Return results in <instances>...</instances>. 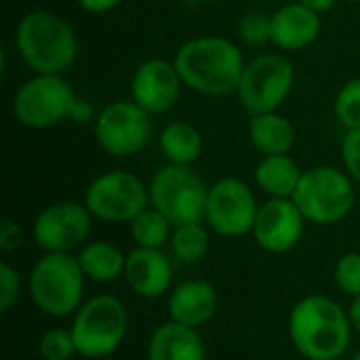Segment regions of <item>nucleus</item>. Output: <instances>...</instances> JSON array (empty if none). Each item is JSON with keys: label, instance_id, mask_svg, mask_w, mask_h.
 <instances>
[{"label": "nucleus", "instance_id": "1", "mask_svg": "<svg viewBox=\"0 0 360 360\" xmlns=\"http://www.w3.org/2000/svg\"><path fill=\"white\" fill-rule=\"evenodd\" d=\"M173 61L184 86L209 97L236 93L247 65L243 51L224 36L192 38L179 46Z\"/></svg>", "mask_w": 360, "mask_h": 360}, {"label": "nucleus", "instance_id": "2", "mask_svg": "<svg viewBox=\"0 0 360 360\" xmlns=\"http://www.w3.org/2000/svg\"><path fill=\"white\" fill-rule=\"evenodd\" d=\"M289 335L304 359H340L350 346V314L327 295H308L289 314Z\"/></svg>", "mask_w": 360, "mask_h": 360}, {"label": "nucleus", "instance_id": "3", "mask_svg": "<svg viewBox=\"0 0 360 360\" xmlns=\"http://www.w3.org/2000/svg\"><path fill=\"white\" fill-rule=\"evenodd\" d=\"M15 49L34 74L63 76L78 57V36L65 17L38 8L19 19Z\"/></svg>", "mask_w": 360, "mask_h": 360}, {"label": "nucleus", "instance_id": "4", "mask_svg": "<svg viewBox=\"0 0 360 360\" xmlns=\"http://www.w3.org/2000/svg\"><path fill=\"white\" fill-rule=\"evenodd\" d=\"M84 272L72 253H44L30 272V295L36 308L63 319L82 306Z\"/></svg>", "mask_w": 360, "mask_h": 360}, {"label": "nucleus", "instance_id": "5", "mask_svg": "<svg viewBox=\"0 0 360 360\" xmlns=\"http://www.w3.org/2000/svg\"><path fill=\"white\" fill-rule=\"evenodd\" d=\"M354 179L335 167H312L304 171L293 202L300 207L306 221L331 226L350 215L356 202Z\"/></svg>", "mask_w": 360, "mask_h": 360}, {"label": "nucleus", "instance_id": "6", "mask_svg": "<svg viewBox=\"0 0 360 360\" xmlns=\"http://www.w3.org/2000/svg\"><path fill=\"white\" fill-rule=\"evenodd\" d=\"M148 192L150 207L160 211L173 228L205 219L209 186L192 167L167 162L152 175Z\"/></svg>", "mask_w": 360, "mask_h": 360}, {"label": "nucleus", "instance_id": "7", "mask_svg": "<svg viewBox=\"0 0 360 360\" xmlns=\"http://www.w3.org/2000/svg\"><path fill=\"white\" fill-rule=\"evenodd\" d=\"M127 327L124 304L114 295H95L78 308L70 331L80 356L103 359L120 348Z\"/></svg>", "mask_w": 360, "mask_h": 360}, {"label": "nucleus", "instance_id": "8", "mask_svg": "<svg viewBox=\"0 0 360 360\" xmlns=\"http://www.w3.org/2000/svg\"><path fill=\"white\" fill-rule=\"evenodd\" d=\"M295 84V72L291 61L281 53H262L247 61L240 84L238 101L249 116L276 112Z\"/></svg>", "mask_w": 360, "mask_h": 360}, {"label": "nucleus", "instance_id": "9", "mask_svg": "<svg viewBox=\"0 0 360 360\" xmlns=\"http://www.w3.org/2000/svg\"><path fill=\"white\" fill-rule=\"evenodd\" d=\"M78 95L63 76L34 74L13 97V114L27 129H51L70 120Z\"/></svg>", "mask_w": 360, "mask_h": 360}, {"label": "nucleus", "instance_id": "10", "mask_svg": "<svg viewBox=\"0 0 360 360\" xmlns=\"http://www.w3.org/2000/svg\"><path fill=\"white\" fill-rule=\"evenodd\" d=\"M84 205L93 217L110 224H131L150 207L148 186L129 171H108L95 177L86 192Z\"/></svg>", "mask_w": 360, "mask_h": 360}, {"label": "nucleus", "instance_id": "11", "mask_svg": "<svg viewBox=\"0 0 360 360\" xmlns=\"http://www.w3.org/2000/svg\"><path fill=\"white\" fill-rule=\"evenodd\" d=\"M99 148L114 158H129L146 150L152 137L150 114L133 99L108 103L93 122Z\"/></svg>", "mask_w": 360, "mask_h": 360}, {"label": "nucleus", "instance_id": "12", "mask_svg": "<svg viewBox=\"0 0 360 360\" xmlns=\"http://www.w3.org/2000/svg\"><path fill=\"white\" fill-rule=\"evenodd\" d=\"M259 205L253 190L238 177H221L209 186L205 221L224 238H240L253 232Z\"/></svg>", "mask_w": 360, "mask_h": 360}, {"label": "nucleus", "instance_id": "13", "mask_svg": "<svg viewBox=\"0 0 360 360\" xmlns=\"http://www.w3.org/2000/svg\"><path fill=\"white\" fill-rule=\"evenodd\" d=\"M91 211L80 202H55L34 219V240L44 253L82 249L91 234Z\"/></svg>", "mask_w": 360, "mask_h": 360}, {"label": "nucleus", "instance_id": "14", "mask_svg": "<svg viewBox=\"0 0 360 360\" xmlns=\"http://www.w3.org/2000/svg\"><path fill=\"white\" fill-rule=\"evenodd\" d=\"M306 217L293 198H268L259 205L253 238L268 253H287L291 251L304 236Z\"/></svg>", "mask_w": 360, "mask_h": 360}, {"label": "nucleus", "instance_id": "15", "mask_svg": "<svg viewBox=\"0 0 360 360\" xmlns=\"http://www.w3.org/2000/svg\"><path fill=\"white\" fill-rule=\"evenodd\" d=\"M184 80L175 61L160 57L143 61L131 78V99L150 116L169 112L181 95Z\"/></svg>", "mask_w": 360, "mask_h": 360}, {"label": "nucleus", "instance_id": "16", "mask_svg": "<svg viewBox=\"0 0 360 360\" xmlns=\"http://www.w3.org/2000/svg\"><path fill=\"white\" fill-rule=\"evenodd\" d=\"M124 281L135 295L143 300H156L169 291L173 268L169 257L160 249L137 247L127 255Z\"/></svg>", "mask_w": 360, "mask_h": 360}, {"label": "nucleus", "instance_id": "17", "mask_svg": "<svg viewBox=\"0 0 360 360\" xmlns=\"http://www.w3.org/2000/svg\"><path fill=\"white\" fill-rule=\"evenodd\" d=\"M321 13L306 4L289 2L272 13V38L270 42L283 51H304L321 36Z\"/></svg>", "mask_w": 360, "mask_h": 360}, {"label": "nucleus", "instance_id": "18", "mask_svg": "<svg viewBox=\"0 0 360 360\" xmlns=\"http://www.w3.org/2000/svg\"><path fill=\"white\" fill-rule=\"evenodd\" d=\"M219 306L215 287L207 281H186L169 295V316L173 323L198 329L209 323Z\"/></svg>", "mask_w": 360, "mask_h": 360}, {"label": "nucleus", "instance_id": "19", "mask_svg": "<svg viewBox=\"0 0 360 360\" xmlns=\"http://www.w3.org/2000/svg\"><path fill=\"white\" fill-rule=\"evenodd\" d=\"M148 360H207V348L196 329L167 321L152 333Z\"/></svg>", "mask_w": 360, "mask_h": 360}, {"label": "nucleus", "instance_id": "20", "mask_svg": "<svg viewBox=\"0 0 360 360\" xmlns=\"http://www.w3.org/2000/svg\"><path fill=\"white\" fill-rule=\"evenodd\" d=\"M247 135L262 156L289 154L295 143V129L289 118L278 112L249 116Z\"/></svg>", "mask_w": 360, "mask_h": 360}, {"label": "nucleus", "instance_id": "21", "mask_svg": "<svg viewBox=\"0 0 360 360\" xmlns=\"http://www.w3.org/2000/svg\"><path fill=\"white\" fill-rule=\"evenodd\" d=\"M304 171L289 154L264 156L255 167V184L270 198H293Z\"/></svg>", "mask_w": 360, "mask_h": 360}, {"label": "nucleus", "instance_id": "22", "mask_svg": "<svg viewBox=\"0 0 360 360\" xmlns=\"http://www.w3.org/2000/svg\"><path fill=\"white\" fill-rule=\"evenodd\" d=\"M158 148L169 165L192 167L202 156L205 143L200 131L194 124L175 120L162 129L158 137Z\"/></svg>", "mask_w": 360, "mask_h": 360}, {"label": "nucleus", "instance_id": "23", "mask_svg": "<svg viewBox=\"0 0 360 360\" xmlns=\"http://www.w3.org/2000/svg\"><path fill=\"white\" fill-rule=\"evenodd\" d=\"M76 257L84 276L95 283H112L114 278L124 274L127 257L116 245L108 240H95L84 245Z\"/></svg>", "mask_w": 360, "mask_h": 360}, {"label": "nucleus", "instance_id": "24", "mask_svg": "<svg viewBox=\"0 0 360 360\" xmlns=\"http://www.w3.org/2000/svg\"><path fill=\"white\" fill-rule=\"evenodd\" d=\"M129 232L137 247L160 249L167 240H171L173 224L160 211H156L154 207H148L129 224Z\"/></svg>", "mask_w": 360, "mask_h": 360}, {"label": "nucleus", "instance_id": "25", "mask_svg": "<svg viewBox=\"0 0 360 360\" xmlns=\"http://www.w3.org/2000/svg\"><path fill=\"white\" fill-rule=\"evenodd\" d=\"M169 243H171L173 255L179 262H184V264H196L209 251V232L202 228V221L175 226Z\"/></svg>", "mask_w": 360, "mask_h": 360}, {"label": "nucleus", "instance_id": "26", "mask_svg": "<svg viewBox=\"0 0 360 360\" xmlns=\"http://www.w3.org/2000/svg\"><path fill=\"white\" fill-rule=\"evenodd\" d=\"M333 112L346 131L360 129V76L348 80L335 95Z\"/></svg>", "mask_w": 360, "mask_h": 360}, {"label": "nucleus", "instance_id": "27", "mask_svg": "<svg viewBox=\"0 0 360 360\" xmlns=\"http://www.w3.org/2000/svg\"><path fill=\"white\" fill-rule=\"evenodd\" d=\"M38 350H40V356L44 360H72L78 354L72 331L61 329V327L49 329L40 338Z\"/></svg>", "mask_w": 360, "mask_h": 360}, {"label": "nucleus", "instance_id": "28", "mask_svg": "<svg viewBox=\"0 0 360 360\" xmlns=\"http://www.w3.org/2000/svg\"><path fill=\"white\" fill-rule=\"evenodd\" d=\"M238 34L249 46H262L272 38V15L262 11L247 13L238 23Z\"/></svg>", "mask_w": 360, "mask_h": 360}, {"label": "nucleus", "instance_id": "29", "mask_svg": "<svg viewBox=\"0 0 360 360\" xmlns=\"http://www.w3.org/2000/svg\"><path fill=\"white\" fill-rule=\"evenodd\" d=\"M335 285L346 295H360V253H346L335 264Z\"/></svg>", "mask_w": 360, "mask_h": 360}, {"label": "nucleus", "instance_id": "30", "mask_svg": "<svg viewBox=\"0 0 360 360\" xmlns=\"http://www.w3.org/2000/svg\"><path fill=\"white\" fill-rule=\"evenodd\" d=\"M19 274L13 266H8L6 262L0 264V310L8 312L13 308V304L19 297Z\"/></svg>", "mask_w": 360, "mask_h": 360}, {"label": "nucleus", "instance_id": "31", "mask_svg": "<svg viewBox=\"0 0 360 360\" xmlns=\"http://www.w3.org/2000/svg\"><path fill=\"white\" fill-rule=\"evenodd\" d=\"M342 160L346 173L360 184V129L346 131V137L342 141Z\"/></svg>", "mask_w": 360, "mask_h": 360}, {"label": "nucleus", "instance_id": "32", "mask_svg": "<svg viewBox=\"0 0 360 360\" xmlns=\"http://www.w3.org/2000/svg\"><path fill=\"white\" fill-rule=\"evenodd\" d=\"M95 110H93V105H91V101L89 99H82V97H78L76 99V103H74V108H72V114H70V120L72 122H76V124H86V122H95Z\"/></svg>", "mask_w": 360, "mask_h": 360}, {"label": "nucleus", "instance_id": "33", "mask_svg": "<svg viewBox=\"0 0 360 360\" xmlns=\"http://www.w3.org/2000/svg\"><path fill=\"white\" fill-rule=\"evenodd\" d=\"M19 234H21V230H19L17 224H13L8 219L2 221V226H0V247L4 251H11L19 243Z\"/></svg>", "mask_w": 360, "mask_h": 360}, {"label": "nucleus", "instance_id": "34", "mask_svg": "<svg viewBox=\"0 0 360 360\" xmlns=\"http://www.w3.org/2000/svg\"><path fill=\"white\" fill-rule=\"evenodd\" d=\"M76 2L82 11L93 13V15H101V13L114 11L122 0H76Z\"/></svg>", "mask_w": 360, "mask_h": 360}, {"label": "nucleus", "instance_id": "35", "mask_svg": "<svg viewBox=\"0 0 360 360\" xmlns=\"http://www.w3.org/2000/svg\"><path fill=\"white\" fill-rule=\"evenodd\" d=\"M302 4H306L308 8H312V11H316V13H327V11H331L335 4H338V0H300Z\"/></svg>", "mask_w": 360, "mask_h": 360}, {"label": "nucleus", "instance_id": "36", "mask_svg": "<svg viewBox=\"0 0 360 360\" xmlns=\"http://www.w3.org/2000/svg\"><path fill=\"white\" fill-rule=\"evenodd\" d=\"M348 314H350V323H352V329L356 331L360 335V295L359 297H354L352 300V304H350V310H348Z\"/></svg>", "mask_w": 360, "mask_h": 360}, {"label": "nucleus", "instance_id": "37", "mask_svg": "<svg viewBox=\"0 0 360 360\" xmlns=\"http://www.w3.org/2000/svg\"><path fill=\"white\" fill-rule=\"evenodd\" d=\"M202 2H221V0H202Z\"/></svg>", "mask_w": 360, "mask_h": 360}, {"label": "nucleus", "instance_id": "38", "mask_svg": "<svg viewBox=\"0 0 360 360\" xmlns=\"http://www.w3.org/2000/svg\"><path fill=\"white\" fill-rule=\"evenodd\" d=\"M354 360H360V350H359V352H356V356H354Z\"/></svg>", "mask_w": 360, "mask_h": 360}, {"label": "nucleus", "instance_id": "39", "mask_svg": "<svg viewBox=\"0 0 360 360\" xmlns=\"http://www.w3.org/2000/svg\"><path fill=\"white\" fill-rule=\"evenodd\" d=\"M348 2H360V0H348Z\"/></svg>", "mask_w": 360, "mask_h": 360}]
</instances>
